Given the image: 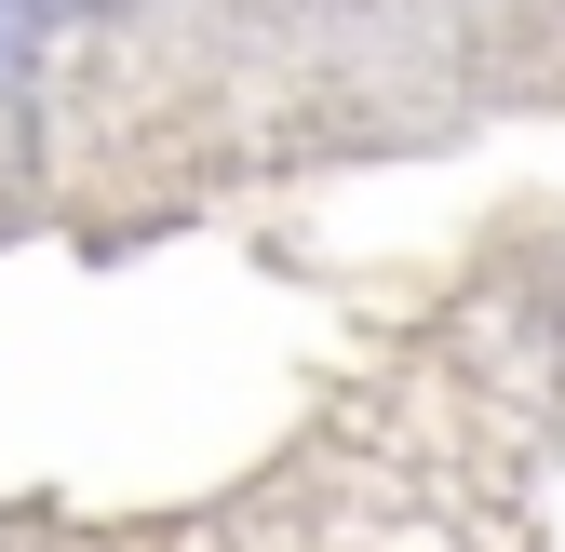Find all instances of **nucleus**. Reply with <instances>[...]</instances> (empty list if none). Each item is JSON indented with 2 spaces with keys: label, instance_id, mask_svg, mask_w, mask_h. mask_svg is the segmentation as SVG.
Instances as JSON below:
<instances>
[]
</instances>
